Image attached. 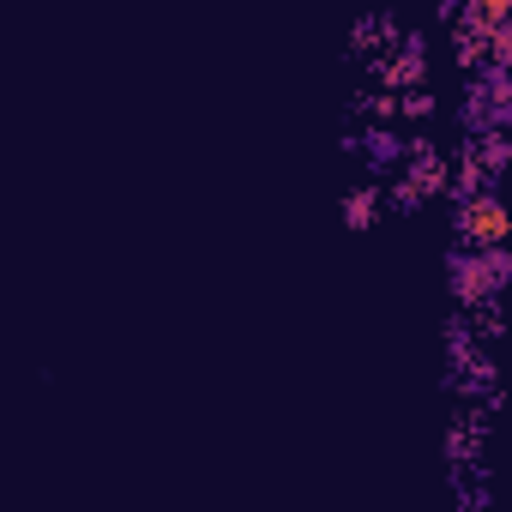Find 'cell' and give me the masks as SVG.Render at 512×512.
Here are the masks:
<instances>
[{
	"label": "cell",
	"instance_id": "277c9868",
	"mask_svg": "<svg viewBox=\"0 0 512 512\" xmlns=\"http://www.w3.org/2000/svg\"><path fill=\"white\" fill-rule=\"evenodd\" d=\"M386 211H392V199H386V187H374V181H362V187H350V193L338 199V217H344V229H356V235H368Z\"/></svg>",
	"mask_w": 512,
	"mask_h": 512
},
{
	"label": "cell",
	"instance_id": "5b68a950",
	"mask_svg": "<svg viewBox=\"0 0 512 512\" xmlns=\"http://www.w3.org/2000/svg\"><path fill=\"white\" fill-rule=\"evenodd\" d=\"M368 163L398 175V169L410 163V133H398L392 121H374V127H368Z\"/></svg>",
	"mask_w": 512,
	"mask_h": 512
},
{
	"label": "cell",
	"instance_id": "7a4b0ae2",
	"mask_svg": "<svg viewBox=\"0 0 512 512\" xmlns=\"http://www.w3.org/2000/svg\"><path fill=\"white\" fill-rule=\"evenodd\" d=\"M452 241L470 247V253L512 247V205H506V193L488 187V193H464V199H452Z\"/></svg>",
	"mask_w": 512,
	"mask_h": 512
},
{
	"label": "cell",
	"instance_id": "6da1fadb",
	"mask_svg": "<svg viewBox=\"0 0 512 512\" xmlns=\"http://www.w3.org/2000/svg\"><path fill=\"white\" fill-rule=\"evenodd\" d=\"M446 284L458 296L464 314L476 308H494L512 284V247H488V253H470V247H452V260H446Z\"/></svg>",
	"mask_w": 512,
	"mask_h": 512
},
{
	"label": "cell",
	"instance_id": "3957f363",
	"mask_svg": "<svg viewBox=\"0 0 512 512\" xmlns=\"http://www.w3.org/2000/svg\"><path fill=\"white\" fill-rule=\"evenodd\" d=\"M374 73H380L386 97H410V91H428V43H422V37H404L398 49H386V55L374 61Z\"/></svg>",
	"mask_w": 512,
	"mask_h": 512
}]
</instances>
